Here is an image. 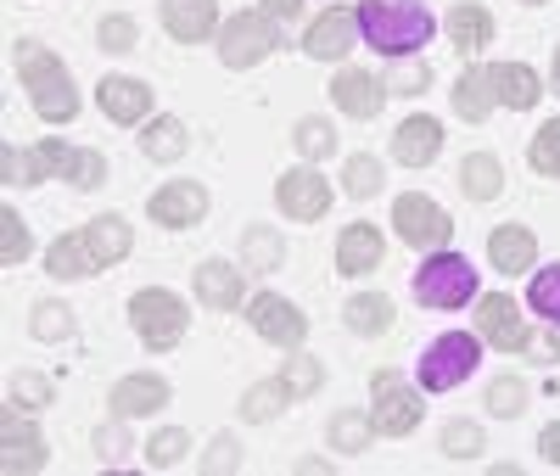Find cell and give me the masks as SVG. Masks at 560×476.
I'll list each match as a JSON object with an SVG mask.
<instances>
[{
    "mask_svg": "<svg viewBox=\"0 0 560 476\" xmlns=\"http://www.w3.org/2000/svg\"><path fill=\"white\" fill-rule=\"evenodd\" d=\"M359 34L370 39V51L398 62V57L427 51V39L438 34V18L420 0H359Z\"/></svg>",
    "mask_w": 560,
    "mask_h": 476,
    "instance_id": "1",
    "label": "cell"
},
{
    "mask_svg": "<svg viewBox=\"0 0 560 476\" xmlns=\"http://www.w3.org/2000/svg\"><path fill=\"white\" fill-rule=\"evenodd\" d=\"M12 51H18V79H23V90H28L34 113H39L45 124H68V118H79L73 73H68L51 51H45V45H34V39H18Z\"/></svg>",
    "mask_w": 560,
    "mask_h": 476,
    "instance_id": "2",
    "label": "cell"
},
{
    "mask_svg": "<svg viewBox=\"0 0 560 476\" xmlns=\"http://www.w3.org/2000/svg\"><path fill=\"white\" fill-rule=\"evenodd\" d=\"M415 298L427 303V309H459V303H471V298H477V269H471V258L438 247L427 264L415 269Z\"/></svg>",
    "mask_w": 560,
    "mask_h": 476,
    "instance_id": "3",
    "label": "cell"
},
{
    "mask_svg": "<svg viewBox=\"0 0 560 476\" xmlns=\"http://www.w3.org/2000/svg\"><path fill=\"white\" fill-rule=\"evenodd\" d=\"M129 320L140 330V343H147L152 353H168L179 337H185V303L174 292H163V286H147V292H135L129 298Z\"/></svg>",
    "mask_w": 560,
    "mask_h": 476,
    "instance_id": "4",
    "label": "cell"
},
{
    "mask_svg": "<svg viewBox=\"0 0 560 476\" xmlns=\"http://www.w3.org/2000/svg\"><path fill=\"white\" fill-rule=\"evenodd\" d=\"M477 364H482V348H477L471 330H448V337H438L427 353H420V387H427V393H448Z\"/></svg>",
    "mask_w": 560,
    "mask_h": 476,
    "instance_id": "5",
    "label": "cell"
},
{
    "mask_svg": "<svg viewBox=\"0 0 560 476\" xmlns=\"http://www.w3.org/2000/svg\"><path fill=\"white\" fill-rule=\"evenodd\" d=\"M370 398H376L370 420H376L382 438H409L415 426H420V393L404 387L393 370H376V375H370Z\"/></svg>",
    "mask_w": 560,
    "mask_h": 476,
    "instance_id": "6",
    "label": "cell"
},
{
    "mask_svg": "<svg viewBox=\"0 0 560 476\" xmlns=\"http://www.w3.org/2000/svg\"><path fill=\"white\" fill-rule=\"evenodd\" d=\"M393 230L404 235L409 247H427V253H438V247H448V235H454V219L432 202V197H398L393 202Z\"/></svg>",
    "mask_w": 560,
    "mask_h": 476,
    "instance_id": "7",
    "label": "cell"
},
{
    "mask_svg": "<svg viewBox=\"0 0 560 476\" xmlns=\"http://www.w3.org/2000/svg\"><path fill=\"white\" fill-rule=\"evenodd\" d=\"M275 51V23L258 18V12H242L219 28V62L224 68H253Z\"/></svg>",
    "mask_w": 560,
    "mask_h": 476,
    "instance_id": "8",
    "label": "cell"
},
{
    "mask_svg": "<svg viewBox=\"0 0 560 476\" xmlns=\"http://www.w3.org/2000/svg\"><path fill=\"white\" fill-rule=\"evenodd\" d=\"M45 465V438H39V426L23 415V404H12L7 415H0V471H39Z\"/></svg>",
    "mask_w": 560,
    "mask_h": 476,
    "instance_id": "9",
    "label": "cell"
},
{
    "mask_svg": "<svg viewBox=\"0 0 560 476\" xmlns=\"http://www.w3.org/2000/svg\"><path fill=\"white\" fill-rule=\"evenodd\" d=\"M275 202H280V213L287 219H325V208H331V185H325L308 163L303 169H287L280 174V185H275Z\"/></svg>",
    "mask_w": 560,
    "mask_h": 476,
    "instance_id": "10",
    "label": "cell"
},
{
    "mask_svg": "<svg viewBox=\"0 0 560 476\" xmlns=\"http://www.w3.org/2000/svg\"><path fill=\"white\" fill-rule=\"evenodd\" d=\"M247 320H253L258 337L275 343V348H298V343L308 337V320H303L287 298H275V292H258V298L247 303Z\"/></svg>",
    "mask_w": 560,
    "mask_h": 476,
    "instance_id": "11",
    "label": "cell"
},
{
    "mask_svg": "<svg viewBox=\"0 0 560 476\" xmlns=\"http://www.w3.org/2000/svg\"><path fill=\"white\" fill-rule=\"evenodd\" d=\"M477 325H482V343H493L499 353H527V320H522V309L510 303L504 292H488L482 298V309H477Z\"/></svg>",
    "mask_w": 560,
    "mask_h": 476,
    "instance_id": "12",
    "label": "cell"
},
{
    "mask_svg": "<svg viewBox=\"0 0 560 476\" xmlns=\"http://www.w3.org/2000/svg\"><path fill=\"white\" fill-rule=\"evenodd\" d=\"M353 34H359V12L331 7V12H319V18L303 28V51H308V57H319V62H337V57H348Z\"/></svg>",
    "mask_w": 560,
    "mask_h": 476,
    "instance_id": "13",
    "label": "cell"
},
{
    "mask_svg": "<svg viewBox=\"0 0 560 476\" xmlns=\"http://www.w3.org/2000/svg\"><path fill=\"white\" fill-rule=\"evenodd\" d=\"M147 213H152L163 230H185V224H197V219L208 213V185H197V179L163 185L158 197L147 202Z\"/></svg>",
    "mask_w": 560,
    "mask_h": 476,
    "instance_id": "14",
    "label": "cell"
},
{
    "mask_svg": "<svg viewBox=\"0 0 560 476\" xmlns=\"http://www.w3.org/2000/svg\"><path fill=\"white\" fill-rule=\"evenodd\" d=\"M438 152H443V124H438V118L415 113V118L398 124V135H393V158H398L404 169H427V163H438Z\"/></svg>",
    "mask_w": 560,
    "mask_h": 476,
    "instance_id": "15",
    "label": "cell"
},
{
    "mask_svg": "<svg viewBox=\"0 0 560 476\" xmlns=\"http://www.w3.org/2000/svg\"><path fill=\"white\" fill-rule=\"evenodd\" d=\"M331 102L348 113V118H376L382 102H387V84L376 73H364V68H342L331 79Z\"/></svg>",
    "mask_w": 560,
    "mask_h": 476,
    "instance_id": "16",
    "label": "cell"
},
{
    "mask_svg": "<svg viewBox=\"0 0 560 476\" xmlns=\"http://www.w3.org/2000/svg\"><path fill=\"white\" fill-rule=\"evenodd\" d=\"M39 147H45V163H51V174H62V179H68V185H79V190H96V185L107 179L102 152L68 147V140H39Z\"/></svg>",
    "mask_w": 560,
    "mask_h": 476,
    "instance_id": "17",
    "label": "cell"
},
{
    "mask_svg": "<svg viewBox=\"0 0 560 476\" xmlns=\"http://www.w3.org/2000/svg\"><path fill=\"white\" fill-rule=\"evenodd\" d=\"M382 253H387V242H382L376 224H348L337 235V269L342 275H370V269L382 264Z\"/></svg>",
    "mask_w": 560,
    "mask_h": 476,
    "instance_id": "18",
    "label": "cell"
},
{
    "mask_svg": "<svg viewBox=\"0 0 560 476\" xmlns=\"http://www.w3.org/2000/svg\"><path fill=\"white\" fill-rule=\"evenodd\" d=\"M96 95H102V113H107L113 124H140V118L152 113V90L140 84V79H118V73H107Z\"/></svg>",
    "mask_w": 560,
    "mask_h": 476,
    "instance_id": "19",
    "label": "cell"
},
{
    "mask_svg": "<svg viewBox=\"0 0 560 476\" xmlns=\"http://www.w3.org/2000/svg\"><path fill=\"white\" fill-rule=\"evenodd\" d=\"M488 258H493L504 275H527L533 258H538V235H533L527 224H499V230L488 235Z\"/></svg>",
    "mask_w": 560,
    "mask_h": 476,
    "instance_id": "20",
    "label": "cell"
},
{
    "mask_svg": "<svg viewBox=\"0 0 560 476\" xmlns=\"http://www.w3.org/2000/svg\"><path fill=\"white\" fill-rule=\"evenodd\" d=\"M168 404V381L163 375H124L118 387H113V409H118V420L124 415H158Z\"/></svg>",
    "mask_w": 560,
    "mask_h": 476,
    "instance_id": "21",
    "label": "cell"
},
{
    "mask_svg": "<svg viewBox=\"0 0 560 476\" xmlns=\"http://www.w3.org/2000/svg\"><path fill=\"white\" fill-rule=\"evenodd\" d=\"M84 242H90V253H96V264L107 269V264L129 258L135 230H129V219H124V213H102V219H90V224H84Z\"/></svg>",
    "mask_w": 560,
    "mask_h": 476,
    "instance_id": "22",
    "label": "cell"
},
{
    "mask_svg": "<svg viewBox=\"0 0 560 476\" xmlns=\"http://www.w3.org/2000/svg\"><path fill=\"white\" fill-rule=\"evenodd\" d=\"M493 102H499L493 73H488V68H465V73H459V84H454V113H459L465 124H488Z\"/></svg>",
    "mask_w": 560,
    "mask_h": 476,
    "instance_id": "23",
    "label": "cell"
},
{
    "mask_svg": "<svg viewBox=\"0 0 560 476\" xmlns=\"http://www.w3.org/2000/svg\"><path fill=\"white\" fill-rule=\"evenodd\" d=\"M213 0H163V28L174 34V39H185V45H197V39H208L213 34Z\"/></svg>",
    "mask_w": 560,
    "mask_h": 476,
    "instance_id": "24",
    "label": "cell"
},
{
    "mask_svg": "<svg viewBox=\"0 0 560 476\" xmlns=\"http://www.w3.org/2000/svg\"><path fill=\"white\" fill-rule=\"evenodd\" d=\"M45 269H51L57 280H84V275H96L102 264H96V253H90L84 230H73V235H57V242H51V253H45Z\"/></svg>",
    "mask_w": 560,
    "mask_h": 476,
    "instance_id": "25",
    "label": "cell"
},
{
    "mask_svg": "<svg viewBox=\"0 0 560 476\" xmlns=\"http://www.w3.org/2000/svg\"><path fill=\"white\" fill-rule=\"evenodd\" d=\"M197 298H202L208 309H242V275L230 269L224 258L197 264Z\"/></svg>",
    "mask_w": 560,
    "mask_h": 476,
    "instance_id": "26",
    "label": "cell"
},
{
    "mask_svg": "<svg viewBox=\"0 0 560 476\" xmlns=\"http://www.w3.org/2000/svg\"><path fill=\"white\" fill-rule=\"evenodd\" d=\"M51 179V163H45V147H0V185H45Z\"/></svg>",
    "mask_w": 560,
    "mask_h": 476,
    "instance_id": "27",
    "label": "cell"
},
{
    "mask_svg": "<svg viewBox=\"0 0 560 476\" xmlns=\"http://www.w3.org/2000/svg\"><path fill=\"white\" fill-rule=\"evenodd\" d=\"M493 73V90H499V102L504 107H538V73L527 68V62H499V68H488Z\"/></svg>",
    "mask_w": 560,
    "mask_h": 476,
    "instance_id": "28",
    "label": "cell"
},
{
    "mask_svg": "<svg viewBox=\"0 0 560 476\" xmlns=\"http://www.w3.org/2000/svg\"><path fill=\"white\" fill-rule=\"evenodd\" d=\"M348 330H359V337H382V330L398 320V309H393V298H382V292H364V298H348Z\"/></svg>",
    "mask_w": 560,
    "mask_h": 476,
    "instance_id": "29",
    "label": "cell"
},
{
    "mask_svg": "<svg viewBox=\"0 0 560 476\" xmlns=\"http://www.w3.org/2000/svg\"><path fill=\"white\" fill-rule=\"evenodd\" d=\"M448 39L459 45V51H482V45L493 39L488 7H471V0H465V7H454V12H448Z\"/></svg>",
    "mask_w": 560,
    "mask_h": 476,
    "instance_id": "30",
    "label": "cell"
},
{
    "mask_svg": "<svg viewBox=\"0 0 560 476\" xmlns=\"http://www.w3.org/2000/svg\"><path fill=\"white\" fill-rule=\"evenodd\" d=\"M459 185H465V197H471V202H493L499 190H504V169H499V158H488V152L465 158V169H459Z\"/></svg>",
    "mask_w": 560,
    "mask_h": 476,
    "instance_id": "31",
    "label": "cell"
},
{
    "mask_svg": "<svg viewBox=\"0 0 560 476\" xmlns=\"http://www.w3.org/2000/svg\"><path fill=\"white\" fill-rule=\"evenodd\" d=\"M280 235L269 230V224H253L247 235H242V258H247V269H258V275H275L280 269Z\"/></svg>",
    "mask_w": 560,
    "mask_h": 476,
    "instance_id": "32",
    "label": "cell"
},
{
    "mask_svg": "<svg viewBox=\"0 0 560 476\" xmlns=\"http://www.w3.org/2000/svg\"><path fill=\"white\" fill-rule=\"evenodd\" d=\"M140 147H147V158H152V163H174V158L185 152V124H179V118H152V124H147V140H140Z\"/></svg>",
    "mask_w": 560,
    "mask_h": 476,
    "instance_id": "33",
    "label": "cell"
},
{
    "mask_svg": "<svg viewBox=\"0 0 560 476\" xmlns=\"http://www.w3.org/2000/svg\"><path fill=\"white\" fill-rule=\"evenodd\" d=\"M28 330H34L39 343H68L73 337V309L68 303H34Z\"/></svg>",
    "mask_w": 560,
    "mask_h": 476,
    "instance_id": "34",
    "label": "cell"
},
{
    "mask_svg": "<svg viewBox=\"0 0 560 476\" xmlns=\"http://www.w3.org/2000/svg\"><path fill=\"white\" fill-rule=\"evenodd\" d=\"M287 398H292L287 381H258V387H247V398H242V415L247 420H275L280 409H287Z\"/></svg>",
    "mask_w": 560,
    "mask_h": 476,
    "instance_id": "35",
    "label": "cell"
},
{
    "mask_svg": "<svg viewBox=\"0 0 560 476\" xmlns=\"http://www.w3.org/2000/svg\"><path fill=\"white\" fill-rule=\"evenodd\" d=\"M292 147H298L308 163H319V158H331V152H337V129L325 124V118H303V124L292 129Z\"/></svg>",
    "mask_w": 560,
    "mask_h": 476,
    "instance_id": "36",
    "label": "cell"
},
{
    "mask_svg": "<svg viewBox=\"0 0 560 476\" xmlns=\"http://www.w3.org/2000/svg\"><path fill=\"white\" fill-rule=\"evenodd\" d=\"M370 432H376V420L348 409V415H337V420H331V449H337V454H364Z\"/></svg>",
    "mask_w": 560,
    "mask_h": 476,
    "instance_id": "37",
    "label": "cell"
},
{
    "mask_svg": "<svg viewBox=\"0 0 560 476\" xmlns=\"http://www.w3.org/2000/svg\"><path fill=\"white\" fill-rule=\"evenodd\" d=\"M527 303H533V314H544L549 325H560V264H549L544 275H533Z\"/></svg>",
    "mask_w": 560,
    "mask_h": 476,
    "instance_id": "38",
    "label": "cell"
},
{
    "mask_svg": "<svg viewBox=\"0 0 560 476\" xmlns=\"http://www.w3.org/2000/svg\"><path fill=\"white\" fill-rule=\"evenodd\" d=\"M28 224H23V213L18 208H0V264H23L28 258Z\"/></svg>",
    "mask_w": 560,
    "mask_h": 476,
    "instance_id": "39",
    "label": "cell"
},
{
    "mask_svg": "<svg viewBox=\"0 0 560 476\" xmlns=\"http://www.w3.org/2000/svg\"><path fill=\"white\" fill-rule=\"evenodd\" d=\"M443 454L448 460H477L482 454V426L477 420H448L443 426Z\"/></svg>",
    "mask_w": 560,
    "mask_h": 476,
    "instance_id": "40",
    "label": "cell"
},
{
    "mask_svg": "<svg viewBox=\"0 0 560 476\" xmlns=\"http://www.w3.org/2000/svg\"><path fill=\"white\" fill-rule=\"evenodd\" d=\"M488 409H493V415H504V420H510V415H522V409H527V381L499 375L493 387H488Z\"/></svg>",
    "mask_w": 560,
    "mask_h": 476,
    "instance_id": "41",
    "label": "cell"
},
{
    "mask_svg": "<svg viewBox=\"0 0 560 476\" xmlns=\"http://www.w3.org/2000/svg\"><path fill=\"white\" fill-rule=\"evenodd\" d=\"M342 185H348V197H376L382 190V163L376 158H348Z\"/></svg>",
    "mask_w": 560,
    "mask_h": 476,
    "instance_id": "42",
    "label": "cell"
},
{
    "mask_svg": "<svg viewBox=\"0 0 560 476\" xmlns=\"http://www.w3.org/2000/svg\"><path fill=\"white\" fill-rule=\"evenodd\" d=\"M533 169L538 174H560V118H549L544 129H538V140H533Z\"/></svg>",
    "mask_w": 560,
    "mask_h": 476,
    "instance_id": "43",
    "label": "cell"
},
{
    "mask_svg": "<svg viewBox=\"0 0 560 476\" xmlns=\"http://www.w3.org/2000/svg\"><path fill=\"white\" fill-rule=\"evenodd\" d=\"M185 449H191V438H185L179 426H168V432H158V438H152L147 465H152V471H168V465H179V454H185Z\"/></svg>",
    "mask_w": 560,
    "mask_h": 476,
    "instance_id": "44",
    "label": "cell"
},
{
    "mask_svg": "<svg viewBox=\"0 0 560 476\" xmlns=\"http://www.w3.org/2000/svg\"><path fill=\"white\" fill-rule=\"evenodd\" d=\"M280 381H287L292 393H319V381H325V370L308 359V353H298V359H287V370H280Z\"/></svg>",
    "mask_w": 560,
    "mask_h": 476,
    "instance_id": "45",
    "label": "cell"
},
{
    "mask_svg": "<svg viewBox=\"0 0 560 476\" xmlns=\"http://www.w3.org/2000/svg\"><path fill=\"white\" fill-rule=\"evenodd\" d=\"M432 84V73H427V62H415V57H398V68H393V95H420Z\"/></svg>",
    "mask_w": 560,
    "mask_h": 476,
    "instance_id": "46",
    "label": "cell"
},
{
    "mask_svg": "<svg viewBox=\"0 0 560 476\" xmlns=\"http://www.w3.org/2000/svg\"><path fill=\"white\" fill-rule=\"evenodd\" d=\"M202 471L213 476H230V471H242V449H236V438H213L208 443V454H202Z\"/></svg>",
    "mask_w": 560,
    "mask_h": 476,
    "instance_id": "47",
    "label": "cell"
},
{
    "mask_svg": "<svg viewBox=\"0 0 560 476\" xmlns=\"http://www.w3.org/2000/svg\"><path fill=\"white\" fill-rule=\"evenodd\" d=\"M96 39H102V51H129V45H135V23L129 18H102Z\"/></svg>",
    "mask_w": 560,
    "mask_h": 476,
    "instance_id": "48",
    "label": "cell"
},
{
    "mask_svg": "<svg viewBox=\"0 0 560 476\" xmlns=\"http://www.w3.org/2000/svg\"><path fill=\"white\" fill-rule=\"evenodd\" d=\"M51 381H45V375H18L12 381V404H51Z\"/></svg>",
    "mask_w": 560,
    "mask_h": 476,
    "instance_id": "49",
    "label": "cell"
},
{
    "mask_svg": "<svg viewBox=\"0 0 560 476\" xmlns=\"http://www.w3.org/2000/svg\"><path fill=\"white\" fill-rule=\"evenodd\" d=\"M96 449H102V460H124L129 438H118V426H102V432H96Z\"/></svg>",
    "mask_w": 560,
    "mask_h": 476,
    "instance_id": "50",
    "label": "cell"
},
{
    "mask_svg": "<svg viewBox=\"0 0 560 476\" xmlns=\"http://www.w3.org/2000/svg\"><path fill=\"white\" fill-rule=\"evenodd\" d=\"M538 454H544L549 465H560V420H555V426H544V438H538Z\"/></svg>",
    "mask_w": 560,
    "mask_h": 476,
    "instance_id": "51",
    "label": "cell"
},
{
    "mask_svg": "<svg viewBox=\"0 0 560 476\" xmlns=\"http://www.w3.org/2000/svg\"><path fill=\"white\" fill-rule=\"evenodd\" d=\"M275 18H303V0H264Z\"/></svg>",
    "mask_w": 560,
    "mask_h": 476,
    "instance_id": "52",
    "label": "cell"
},
{
    "mask_svg": "<svg viewBox=\"0 0 560 476\" xmlns=\"http://www.w3.org/2000/svg\"><path fill=\"white\" fill-rule=\"evenodd\" d=\"M555 84H560V51H555Z\"/></svg>",
    "mask_w": 560,
    "mask_h": 476,
    "instance_id": "53",
    "label": "cell"
},
{
    "mask_svg": "<svg viewBox=\"0 0 560 476\" xmlns=\"http://www.w3.org/2000/svg\"><path fill=\"white\" fill-rule=\"evenodd\" d=\"M527 7H544V0H527Z\"/></svg>",
    "mask_w": 560,
    "mask_h": 476,
    "instance_id": "54",
    "label": "cell"
}]
</instances>
